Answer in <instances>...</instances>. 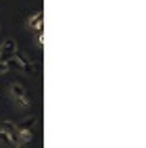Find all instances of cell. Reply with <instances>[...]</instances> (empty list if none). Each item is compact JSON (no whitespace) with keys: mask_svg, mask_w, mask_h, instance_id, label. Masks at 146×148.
I'll return each instance as SVG.
<instances>
[{"mask_svg":"<svg viewBox=\"0 0 146 148\" xmlns=\"http://www.w3.org/2000/svg\"><path fill=\"white\" fill-rule=\"evenodd\" d=\"M8 92H11L13 100H15L19 106H21V108H29V106H32V100L27 98V92H25V88H23L21 84L13 82L11 86H8Z\"/></svg>","mask_w":146,"mask_h":148,"instance_id":"6da1fadb","label":"cell"},{"mask_svg":"<svg viewBox=\"0 0 146 148\" xmlns=\"http://www.w3.org/2000/svg\"><path fill=\"white\" fill-rule=\"evenodd\" d=\"M15 52H17V44H15V40H8L0 46V61H8L11 56H15Z\"/></svg>","mask_w":146,"mask_h":148,"instance_id":"7a4b0ae2","label":"cell"},{"mask_svg":"<svg viewBox=\"0 0 146 148\" xmlns=\"http://www.w3.org/2000/svg\"><path fill=\"white\" fill-rule=\"evenodd\" d=\"M42 21H44V13H42V11H38L32 19H29V27H32V29H38V32H40V29H42Z\"/></svg>","mask_w":146,"mask_h":148,"instance_id":"3957f363","label":"cell"},{"mask_svg":"<svg viewBox=\"0 0 146 148\" xmlns=\"http://www.w3.org/2000/svg\"><path fill=\"white\" fill-rule=\"evenodd\" d=\"M36 125V117H29V119H25L23 123L17 125V132H25V130H32V127Z\"/></svg>","mask_w":146,"mask_h":148,"instance_id":"277c9868","label":"cell"},{"mask_svg":"<svg viewBox=\"0 0 146 148\" xmlns=\"http://www.w3.org/2000/svg\"><path fill=\"white\" fill-rule=\"evenodd\" d=\"M0 142H2L4 146H13V138H11V134L4 132L2 127H0Z\"/></svg>","mask_w":146,"mask_h":148,"instance_id":"5b68a950","label":"cell"},{"mask_svg":"<svg viewBox=\"0 0 146 148\" xmlns=\"http://www.w3.org/2000/svg\"><path fill=\"white\" fill-rule=\"evenodd\" d=\"M6 71H8V65L4 61H0V73H6Z\"/></svg>","mask_w":146,"mask_h":148,"instance_id":"8992f818","label":"cell"}]
</instances>
